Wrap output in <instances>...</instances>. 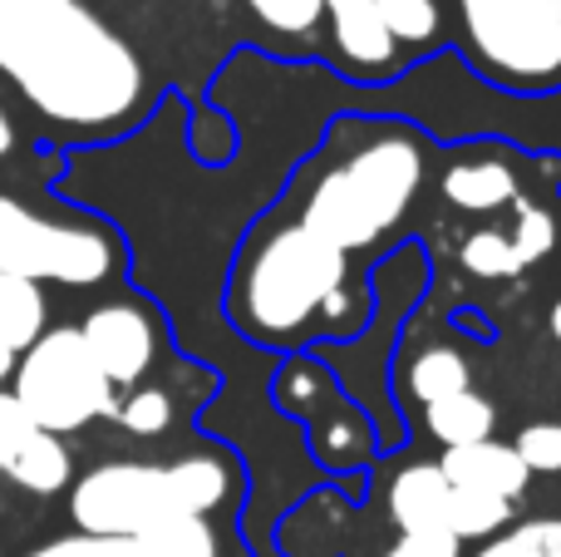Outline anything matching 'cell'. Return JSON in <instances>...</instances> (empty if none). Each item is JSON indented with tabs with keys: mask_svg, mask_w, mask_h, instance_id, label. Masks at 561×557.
Segmentation results:
<instances>
[{
	"mask_svg": "<svg viewBox=\"0 0 561 557\" xmlns=\"http://www.w3.org/2000/svg\"><path fill=\"white\" fill-rule=\"evenodd\" d=\"M438 193L454 213L468 217H497L523 197V173L507 154H468L454 158L438 178Z\"/></svg>",
	"mask_w": 561,
	"mask_h": 557,
	"instance_id": "11",
	"label": "cell"
},
{
	"mask_svg": "<svg viewBox=\"0 0 561 557\" xmlns=\"http://www.w3.org/2000/svg\"><path fill=\"white\" fill-rule=\"evenodd\" d=\"M10 395L45 434H75L94 420H114L118 390L94 365L79 326H55L25 345L10 375Z\"/></svg>",
	"mask_w": 561,
	"mask_h": 557,
	"instance_id": "5",
	"label": "cell"
},
{
	"mask_svg": "<svg viewBox=\"0 0 561 557\" xmlns=\"http://www.w3.org/2000/svg\"><path fill=\"white\" fill-rule=\"evenodd\" d=\"M497 227H503V237L513 242L523 272L561 252V207L557 203H533V197H517V203L507 207V223H497Z\"/></svg>",
	"mask_w": 561,
	"mask_h": 557,
	"instance_id": "18",
	"label": "cell"
},
{
	"mask_svg": "<svg viewBox=\"0 0 561 557\" xmlns=\"http://www.w3.org/2000/svg\"><path fill=\"white\" fill-rule=\"evenodd\" d=\"M547 331H552V341L561 345V292L552 296V306H547Z\"/></svg>",
	"mask_w": 561,
	"mask_h": 557,
	"instance_id": "31",
	"label": "cell"
},
{
	"mask_svg": "<svg viewBox=\"0 0 561 557\" xmlns=\"http://www.w3.org/2000/svg\"><path fill=\"white\" fill-rule=\"evenodd\" d=\"M114 420L124 424L128 434H138V440H158V434H168V424H173V400H168V390H158V385H134V390L118 400Z\"/></svg>",
	"mask_w": 561,
	"mask_h": 557,
	"instance_id": "26",
	"label": "cell"
},
{
	"mask_svg": "<svg viewBox=\"0 0 561 557\" xmlns=\"http://www.w3.org/2000/svg\"><path fill=\"white\" fill-rule=\"evenodd\" d=\"M45 321H49V302L35 282H20V276L0 272V341L10 351H25L45 336Z\"/></svg>",
	"mask_w": 561,
	"mask_h": 557,
	"instance_id": "20",
	"label": "cell"
},
{
	"mask_svg": "<svg viewBox=\"0 0 561 557\" xmlns=\"http://www.w3.org/2000/svg\"><path fill=\"white\" fill-rule=\"evenodd\" d=\"M15 361H20V355H15V351H10V345H5V341H0V385H5V380H10V375H15Z\"/></svg>",
	"mask_w": 561,
	"mask_h": 557,
	"instance_id": "32",
	"label": "cell"
},
{
	"mask_svg": "<svg viewBox=\"0 0 561 557\" xmlns=\"http://www.w3.org/2000/svg\"><path fill=\"white\" fill-rule=\"evenodd\" d=\"M10 148H15V124H10V114L0 109V158H5Z\"/></svg>",
	"mask_w": 561,
	"mask_h": 557,
	"instance_id": "30",
	"label": "cell"
},
{
	"mask_svg": "<svg viewBox=\"0 0 561 557\" xmlns=\"http://www.w3.org/2000/svg\"><path fill=\"white\" fill-rule=\"evenodd\" d=\"M379 557H463V543L454 533H394Z\"/></svg>",
	"mask_w": 561,
	"mask_h": 557,
	"instance_id": "29",
	"label": "cell"
},
{
	"mask_svg": "<svg viewBox=\"0 0 561 557\" xmlns=\"http://www.w3.org/2000/svg\"><path fill=\"white\" fill-rule=\"evenodd\" d=\"M513 519H517V503L493 499V493L454 489V484H448V533H454L463 548H468V543L493 538V533L507 528Z\"/></svg>",
	"mask_w": 561,
	"mask_h": 557,
	"instance_id": "23",
	"label": "cell"
},
{
	"mask_svg": "<svg viewBox=\"0 0 561 557\" xmlns=\"http://www.w3.org/2000/svg\"><path fill=\"white\" fill-rule=\"evenodd\" d=\"M473 390V365L458 345H424L419 355H409L404 365V400L438 405L448 395Z\"/></svg>",
	"mask_w": 561,
	"mask_h": 557,
	"instance_id": "16",
	"label": "cell"
},
{
	"mask_svg": "<svg viewBox=\"0 0 561 557\" xmlns=\"http://www.w3.org/2000/svg\"><path fill=\"white\" fill-rule=\"evenodd\" d=\"M69 513L89 538H153L193 519L173 489V469L144 459H114L89 469L69 489Z\"/></svg>",
	"mask_w": 561,
	"mask_h": 557,
	"instance_id": "7",
	"label": "cell"
},
{
	"mask_svg": "<svg viewBox=\"0 0 561 557\" xmlns=\"http://www.w3.org/2000/svg\"><path fill=\"white\" fill-rule=\"evenodd\" d=\"M424 430L438 440V450H463V444L493 440L497 410L488 395L463 390V395H448V400H438V405H424Z\"/></svg>",
	"mask_w": 561,
	"mask_h": 557,
	"instance_id": "17",
	"label": "cell"
},
{
	"mask_svg": "<svg viewBox=\"0 0 561 557\" xmlns=\"http://www.w3.org/2000/svg\"><path fill=\"white\" fill-rule=\"evenodd\" d=\"M124 266V247L99 223H65L25 207L20 197H0V272L20 282L99 286Z\"/></svg>",
	"mask_w": 561,
	"mask_h": 557,
	"instance_id": "6",
	"label": "cell"
},
{
	"mask_svg": "<svg viewBox=\"0 0 561 557\" xmlns=\"http://www.w3.org/2000/svg\"><path fill=\"white\" fill-rule=\"evenodd\" d=\"M463 55L507 94L561 84V0H454Z\"/></svg>",
	"mask_w": 561,
	"mask_h": 557,
	"instance_id": "4",
	"label": "cell"
},
{
	"mask_svg": "<svg viewBox=\"0 0 561 557\" xmlns=\"http://www.w3.org/2000/svg\"><path fill=\"white\" fill-rule=\"evenodd\" d=\"M168 469H173V489H178V499H183V509L207 523H213V513L232 509L237 489H242L237 459L222 450H193V454H183V459H168Z\"/></svg>",
	"mask_w": 561,
	"mask_h": 557,
	"instance_id": "15",
	"label": "cell"
},
{
	"mask_svg": "<svg viewBox=\"0 0 561 557\" xmlns=\"http://www.w3.org/2000/svg\"><path fill=\"white\" fill-rule=\"evenodd\" d=\"M25 557H222V543H217V528L207 519H187L168 533H153V538H89V533H75V538H55Z\"/></svg>",
	"mask_w": 561,
	"mask_h": 557,
	"instance_id": "12",
	"label": "cell"
},
{
	"mask_svg": "<svg viewBox=\"0 0 561 557\" xmlns=\"http://www.w3.org/2000/svg\"><path fill=\"white\" fill-rule=\"evenodd\" d=\"M463 557H561V519H552V513L513 519L493 538L468 543Z\"/></svg>",
	"mask_w": 561,
	"mask_h": 557,
	"instance_id": "21",
	"label": "cell"
},
{
	"mask_svg": "<svg viewBox=\"0 0 561 557\" xmlns=\"http://www.w3.org/2000/svg\"><path fill=\"white\" fill-rule=\"evenodd\" d=\"M434 464L454 489L493 493V499H507V503H517L527 493V484H533V474L523 469L513 444L503 440H478V444H463V450H444Z\"/></svg>",
	"mask_w": 561,
	"mask_h": 557,
	"instance_id": "13",
	"label": "cell"
},
{
	"mask_svg": "<svg viewBox=\"0 0 561 557\" xmlns=\"http://www.w3.org/2000/svg\"><path fill=\"white\" fill-rule=\"evenodd\" d=\"M513 454L523 459L527 474H561V424L533 420L513 434Z\"/></svg>",
	"mask_w": 561,
	"mask_h": 557,
	"instance_id": "27",
	"label": "cell"
},
{
	"mask_svg": "<svg viewBox=\"0 0 561 557\" xmlns=\"http://www.w3.org/2000/svg\"><path fill=\"white\" fill-rule=\"evenodd\" d=\"M0 75L75 134H118L148 94L134 45L79 0H0Z\"/></svg>",
	"mask_w": 561,
	"mask_h": 557,
	"instance_id": "1",
	"label": "cell"
},
{
	"mask_svg": "<svg viewBox=\"0 0 561 557\" xmlns=\"http://www.w3.org/2000/svg\"><path fill=\"white\" fill-rule=\"evenodd\" d=\"M5 479L20 484V489H30V493H59V489H69V479H75V459H69L59 434L39 430L35 440L5 464Z\"/></svg>",
	"mask_w": 561,
	"mask_h": 557,
	"instance_id": "19",
	"label": "cell"
},
{
	"mask_svg": "<svg viewBox=\"0 0 561 557\" xmlns=\"http://www.w3.org/2000/svg\"><path fill=\"white\" fill-rule=\"evenodd\" d=\"M227 316L247 341L290 351L310 336H355L375 316V296L355 276L350 252L300 223L252 232L227 282Z\"/></svg>",
	"mask_w": 561,
	"mask_h": 557,
	"instance_id": "2",
	"label": "cell"
},
{
	"mask_svg": "<svg viewBox=\"0 0 561 557\" xmlns=\"http://www.w3.org/2000/svg\"><path fill=\"white\" fill-rule=\"evenodd\" d=\"M276 405L286 414H296L306 424L310 454H316L325 469H359V464L375 459V434H369V420L340 380L310 355H286L272 385Z\"/></svg>",
	"mask_w": 561,
	"mask_h": 557,
	"instance_id": "8",
	"label": "cell"
},
{
	"mask_svg": "<svg viewBox=\"0 0 561 557\" xmlns=\"http://www.w3.org/2000/svg\"><path fill=\"white\" fill-rule=\"evenodd\" d=\"M428 178V144L409 124H359V144L320 168L296 223L340 252H365L409 217Z\"/></svg>",
	"mask_w": 561,
	"mask_h": 557,
	"instance_id": "3",
	"label": "cell"
},
{
	"mask_svg": "<svg viewBox=\"0 0 561 557\" xmlns=\"http://www.w3.org/2000/svg\"><path fill=\"white\" fill-rule=\"evenodd\" d=\"M35 424H30V414L15 405V395L0 390V474H5V464L15 459L20 450H25L30 440H35Z\"/></svg>",
	"mask_w": 561,
	"mask_h": 557,
	"instance_id": "28",
	"label": "cell"
},
{
	"mask_svg": "<svg viewBox=\"0 0 561 557\" xmlns=\"http://www.w3.org/2000/svg\"><path fill=\"white\" fill-rule=\"evenodd\" d=\"M94 365L104 371V380L114 390H134L148 371L158 365V351H163V331H158L153 306L144 302H108L94 306L79 326Z\"/></svg>",
	"mask_w": 561,
	"mask_h": 557,
	"instance_id": "9",
	"label": "cell"
},
{
	"mask_svg": "<svg viewBox=\"0 0 561 557\" xmlns=\"http://www.w3.org/2000/svg\"><path fill=\"white\" fill-rule=\"evenodd\" d=\"M458 262H463V272L488 276V282L523 272V262H517L513 242L503 237V227H497V223H493V227H478V232H468L463 247H458Z\"/></svg>",
	"mask_w": 561,
	"mask_h": 557,
	"instance_id": "25",
	"label": "cell"
},
{
	"mask_svg": "<svg viewBox=\"0 0 561 557\" xmlns=\"http://www.w3.org/2000/svg\"><path fill=\"white\" fill-rule=\"evenodd\" d=\"M247 15L276 39H316V30L325 25L320 15V0H242Z\"/></svg>",
	"mask_w": 561,
	"mask_h": 557,
	"instance_id": "24",
	"label": "cell"
},
{
	"mask_svg": "<svg viewBox=\"0 0 561 557\" xmlns=\"http://www.w3.org/2000/svg\"><path fill=\"white\" fill-rule=\"evenodd\" d=\"M320 15H325L330 45H335V59L345 65L350 79L375 84L399 65V45L379 25L375 0H320Z\"/></svg>",
	"mask_w": 561,
	"mask_h": 557,
	"instance_id": "10",
	"label": "cell"
},
{
	"mask_svg": "<svg viewBox=\"0 0 561 557\" xmlns=\"http://www.w3.org/2000/svg\"><path fill=\"white\" fill-rule=\"evenodd\" d=\"M385 509L394 533H448V479L438 464H404L385 489Z\"/></svg>",
	"mask_w": 561,
	"mask_h": 557,
	"instance_id": "14",
	"label": "cell"
},
{
	"mask_svg": "<svg viewBox=\"0 0 561 557\" xmlns=\"http://www.w3.org/2000/svg\"><path fill=\"white\" fill-rule=\"evenodd\" d=\"M375 10H379L385 35L399 49L424 55V49H434L444 39V5L438 0H375Z\"/></svg>",
	"mask_w": 561,
	"mask_h": 557,
	"instance_id": "22",
	"label": "cell"
}]
</instances>
